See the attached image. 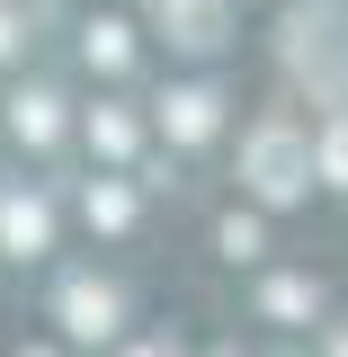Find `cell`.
<instances>
[{
  "mask_svg": "<svg viewBox=\"0 0 348 357\" xmlns=\"http://www.w3.org/2000/svg\"><path fill=\"white\" fill-rule=\"evenodd\" d=\"M9 116H18L27 143H54V126H63V116H54V89H18V98H9Z\"/></svg>",
  "mask_w": 348,
  "mask_h": 357,
  "instance_id": "cell-6",
  "label": "cell"
},
{
  "mask_svg": "<svg viewBox=\"0 0 348 357\" xmlns=\"http://www.w3.org/2000/svg\"><path fill=\"white\" fill-rule=\"evenodd\" d=\"M161 116H170V134H179V143L215 134V89H170V98H161Z\"/></svg>",
  "mask_w": 348,
  "mask_h": 357,
  "instance_id": "cell-4",
  "label": "cell"
},
{
  "mask_svg": "<svg viewBox=\"0 0 348 357\" xmlns=\"http://www.w3.org/2000/svg\"><path fill=\"white\" fill-rule=\"evenodd\" d=\"M0 241H9V250H45V206L36 197H9V206H0Z\"/></svg>",
  "mask_w": 348,
  "mask_h": 357,
  "instance_id": "cell-5",
  "label": "cell"
},
{
  "mask_svg": "<svg viewBox=\"0 0 348 357\" xmlns=\"http://www.w3.org/2000/svg\"><path fill=\"white\" fill-rule=\"evenodd\" d=\"M63 312H72V331H81V340H98V331H107V295H98V286H72V295H63Z\"/></svg>",
  "mask_w": 348,
  "mask_h": 357,
  "instance_id": "cell-7",
  "label": "cell"
},
{
  "mask_svg": "<svg viewBox=\"0 0 348 357\" xmlns=\"http://www.w3.org/2000/svg\"><path fill=\"white\" fill-rule=\"evenodd\" d=\"M286 63L312 89H348V9L340 0H312V9L286 18Z\"/></svg>",
  "mask_w": 348,
  "mask_h": 357,
  "instance_id": "cell-1",
  "label": "cell"
},
{
  "mask_svg": "<svg viewBox=\"0 0 348 357\" xmlns=\"http://www.w3.org/2000/svg\"><path fill=\"white\" fill-rule=\"evenodd\" d=\"M9 45H18V18H9V9H0V54H9Z\"/></svg>",
  "mask_w": 348,
  "mask_h": 357,
  "instance_id": "cell-11",
  "label": "cell"
},
{
  "mask_svg": "<svg viewBox=\"0 0 348 357\" xmlns=\"http://www.w3.org/2000/svg\"><path fill=\"white\" fill-rule=\"evenodd\" d=\"M161 27H170V45H188V54H215L223 45V0H161Z\"/></svg>",
  "mask_w": 348,
  "mask_h": 357,
  "instance_id": "cell-3",
  "label": "cell"
},
{
  "mask_svg": "<svg viewBox=\"0 0 348 357\" xmlns=\"http://www.w3.org/2000/svg\"><path fill=\"white\" fill-rule=\"evenodd\" d=\"M304 178H312V143L304 134H286V126L250 134V188L259 197H304Z\"/></svg>",
  "mask_w": 348,
  "mask_h": 357,
  "instance_id": "cell-2",
  "label": "cell"
},
{
  "mask_svg": "<svg viewBox=\"0 0 348 357\" xmlns=\"http://www.w3.org/2000/svg\"><path fill=\"white\" fill-rule=\"evenodd\" d=\"M321 170H331V178H348V116L331 126V143H321Z\"/></svg>",
  "mask_w": 348,
  "mask_h": 357,
  "instance_id": "cell-10",
  "label": "cell"
},
{
  "mask_svg": "<svg viewBox=\"0 0 348 357\" xmlns=\"http://www.w3.org/2000/svg\"><path fill=\"white\" fill-rule=\"evenodd\" d=\"M89 134H98V152H134V126L107 107V116H89Z\"/></svg>",
  "mask_w": 348,
  "mask_h": 357,
  "instance_id": "cell-9",
  "label": "cell"
},
{
  "mask_svg": "<svg viewBox=\"0 0 348 357\" xmlns=\"http://www.w3.org/2000/svg\"><path fill=\"white\" fill-rule=\"evenodd\" d=\"M89 63L116 72V63H126V27H89Z\"/></svg>",
  "mask_w": 348,
  "mask_h": 357,
  "instance_id": "cell-8",
  "label": "cell"
}]
</instances>
